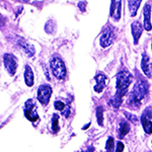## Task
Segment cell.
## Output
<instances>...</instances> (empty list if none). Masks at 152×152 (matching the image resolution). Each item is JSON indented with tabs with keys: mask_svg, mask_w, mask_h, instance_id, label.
I'll list each match as a JSON object with an SVG mask.
<instances>
[{
	"mask_svg": "<svg viewBox=\"0 0 152 152\" xmlns=\"http://www.w3.org/2000/svg\"><path fill=\"white\" fill-rule=\"evenodd\" d=\"M132 79H133V76H132V74L128 70L124 69L118 73L116 83L117 94L110 100V104L114 107H119L121 105L123 96L127 94V89H128L129 85L131 84Z\"/></svg>",
	"mask_w": 152,
	"mask_h": 152,
	"instance_id": "1",
	"label": "cell"
},
{
	"mask_svg": "<svg viewBox=\"0 0 152 152\" xmlns=\"http://www.w3.org/2000/svg\"><path fill=\"white\" fill-rule=\"evenodd\" d=\"M149 84L147 81H139L134 85V88L130 94L129 104L138 107L141 104V100L145 97V95L148 92Z\"/></svg>",
	"mask_w": 152,
	"mask_h": 152,
	"instance_id": "2",
	"label": "cell"
},
{
	"mask_svg": "<svg viewBox=\"0 0 152 152\" xmlns=\"http://www.w3.org/2000/svg\"><path fill=\"white\" fill-rule=\"evenodd\" d=\"M50 66H51V70H52L54 76H55L57 79L62 80L65 78L66 76V67L65 64L61 58L59 57H53L50 61Z\"/></svg>",
	"mask_w": 152,
	"mask_h": 152,
	"instance_id": "3",
	"label": "cell"
},
{
	"mask_svg": "<svg viewBox=\"0 0 152 152\" xmlns=\"http://www.w3.org/2000/svg\"><path fill=\"white\" fill-rule=\"evenodd\" d=\"M52 87L48 84H43L38 89V100L43 105H47L52 96Z\"/></svg>",
	"mask_w": 152,
	"mask_h": 152,
	"instance_id": "4",
	"label": "cell"
},
{
	"mask_svg": "<svg viewBox=\"0 0 152 152\" xmlns=\"http://www.w3.org/2000/svg\"><path fill=\"white\" fill-rule=\"evenodd\" d=\"M115 38V31L114 28L112 26H107V28H104V31H102V36L99 38V44L102 48H107L109 46H111L113 44Z\"/></svg>",
	"mask_w": 152,
	"mask_h": 152,
	"instance_id": "5",
	"label": "cell"
},
{
	"mask_svg": "<svg viewBox=\"0 0 152 152\" xmlns=\"http://www.w3.org/2000/svg\"><path fill=\"white\" fill-rule=\"evenodd\" d=\"M3 64L5 66V69L7 72L9 73L11 76L15 74L16 69H18V62H16V59L13 55L11 54H4L3 55Z\"/></svg>",
	"mask_w": 152,
	"mask_h": 152,
	"instance_id": "6",
	"label": "cell"
},
{
	"mask_svg": "<svg viewBox=\"0 0 152 152\" xmlns=\"http://www.w3.org/2000/svg\"><path fill=\"white\" fill-rule=\"evenodd\" d=\"M37 107L34 102L33 99H28V102H26V107H24V116H26V119L31 122H36L38 121L39 119V115L36 111Z\"/></svg>",
	"mask_w": 152,
	"mask_h": 152,
	"instance_id": "7",
	"label": "cell"
},
{
	"mask_svg": "<svg viewBox=\"0 0 152 152\" xmlns=\"http://www.w3.org/2000/svg\"><path fill=\"white\" fill-rule=\"evenodd\" d=\"M141 122L143 125V129L147 134L152 133V122H151V111L150 109H146L141 116Z\"/></svg>",
	"mask_w": 152,
	"mask_h": 152,
	"instance_id": "8",
	"label": "cell"
},
{
	"mask_svg": "<svg viewBox=\"0 0 152 152\" xmlns=\"http://www.w3.org/2000/svg\"><path fill=\"white\" fill-rule=\"evenodd\" d=\"M16 44L23 49L24 52L28 54L29 57L34 56V54L36 52L35 47H34L31 44H29L26 40H24L23 38H20V37H16Z\"/></svg>",
	"mask_w": 152,
	"mask_h": 152,
	"instance_id": "9",
	"label": "cell"
},
{
	"mask_svg": "<svg viewBox=\"0 0 152 152\" xmlns=\"http://www.w3.org/2000/svg\"><path fill=\"white\" fill-rule=\"evenodd\" d=\"M143 15H144V28L147 31H150L152 29L151 24V6L149 3H146L143 7Z\"/></svg>",
	"mask_w": 152,
	"mask_h": 152,
	"instance_id": "10",
	"label": "cell"
},
{
	"mask_svg": "<svg viewBox=\"0 0 152 152\" xmlns=\"http://www.w3.org/2000/svg\"><path fill=\"white\" fill-rule=\"evenodd\" d=\"M141 67L143 70L144 74L147 77H151L152 76V64L149 57L147 56L146 53L142 54V61H141Z\"/></svg>",
	"mask_w": 152,
	"mask_h": 152,
	"instance_id": "11",
	"label": "cell"
},
{
	"mask_svg": "<svg viewBox=\"0 0 152 152\" xmlns=\"http://www.w3.org/2000/svg\"><path fill=\"white\" fill-rule=\"evenodd\" d=\"M132 28V35H133V39H134V44L137 45L139 42V39L142 35V31H143V28H142V24L139 23V21H134L131 26Z\"/></svg>",
	"mask_w": 152,
	"mask_h": 152,
	"instance_id": "12",
	"label": "cell"
},
{
	"mask_svg": "<svg viewBox=\"0 0 152 152\" xmlns=\"http://www.w3.org/2000/svg\"><path fill=\"white\" fill-rule=\"evenodd\" d=\"M121 1H113L111 3L110 14L115 20H119L121 18Z\"/></svg>",
	"mask_w": 152,
	"mask_h": 152,
	"instance_id": "13",
	"label": "cell"
},
{
	"mask_svg": "<svg viewBox=\"0 0 152 152\" xmlns=\"http://www.w3.org/2000/svg\"><path fill=\"white\" fill-rule=\"evenodd\" d=\"M95 81H96V84L94 86V90L96 92H102V89L105 86V81H107V76H105L104 73H99V74L95 75L94 77Z\"/></svg>",
	"mask_w": 152,
	"mask_h": 152,
	"instance_id": "14",
	"label": "cell"
},
{
	"mask_svg": "<svg viewBox=\"0 0 152 152\" xmlns=\"http://www.w3.org/2000/svg\"><path fill=\"white\" fill-rule=\"evenodd\" d=\"M54 105H55V109L62 113V115L64 117H66V118L69 117V115H70V107H68V105H66L63 102H61V100H57V102H55Z\"/></svg>",
	"mask_w": 152,
	"mask_h": 152,
	"instance_id": "15",
	"label": "cell"
},
{
	"mask_svg": "<svg viewBox=\"0 0 152 152\" xmlns=\"http://www.w3.org/2000/svg\"><path fill=\"white\" fill-rule=\"evenodd\" d=\"M24 80H26V84L28 86L31 87L34 85V73L28 65L26 66V70H24Z\"/></svg>",
	"mask_w": 152,
	"mask_h": 152,
	"instance_id": "16",
	"label": "cell"
},
{
	"mask_svg": "<svg viewBox=\"0 0 152 152\" xmlns=\"http://www.w3.org/2000/svg\"><path fill=\"white\" fill-rule=\"evenodd\" d=\"M130 131V125L125 121H122L120 123L119 126V136L120 138H123V137L126 136L127 134L129 133Z\"/></svg>",
	"mask_w": 152,
	"mask_h": 152,
	"instance_id": "17",
	"label": "cell"
},
{
	"mask_svg": "<svg viewBox=\"0 0 152 152\" xmlns=\"http://www.w3.org/2000/svg\"><path fill=\"white\" fill-rule=\"evenodd\" d=\"M141 5V1L140 0H137V1H129L128 2V6L130 9V13H131V16H135L137 13V10H138L139 6Z\"/></svg>",
	"mask_w": 152,
	"mask_h": 152,
	"instance_id": "18",
	"label": "cell"
},
{
	"mask_svg": "<svg viewBox=\"0 0 152 152\" xmlns=\"http://www.w3.org/2000/svg\"><path fill=\"white\" fill-rule=\"evenodd\" d=\"M59 115L57 114H54L53 118H52V130L54 133H57L59 131Z\"/></svg>",
	"mask_w": 152,
	"mask_h": 152,
	"instance_id": "19",
	"label": "cell"
},
{
	"mask_svg": "<svg viewBox=\"0 0 152 152\" xmlns=\"http://www.w3.org/2000/svg\"><path fill=\"white\" fill-rule=\"evenodd\" d=\"M115 148V141L113 137H109L105 143V151L107 152H113Z\"/></svg>",
	"mask_w": 152,
	"mask_h": 152,
	"instance_id": "20",
	"label": "cell"
},
{
	"mask_svg": "<svg viewBox=\"0 0 152 152\" xmlns=\"http://www.w3.org/2000/svg\"><path fill=\"white\" fill-rule=\"evenodd\" d=\"M104 109L102 107H97L96 109V118H97V123H99V126H102V123H104Z\"/></svg>",
	"mask_w": 152,
	"mask_h": 152,
	"instance_id": "21",
	"label": "cell"
},
{
	"mask_svg": "<svg viewBox=\"0 0 152 152\" xmlns=\"http://www.w3.org/2000/svg\"><path fill=\"white\" fill-rule=\"evenodd\" d=\"M124 148H125V145L122 143L121 141H119L117 143V149H116V152H123L124 151Z\"/></svg>",
	"mask_w": 152,
	"mask_h": 152,
	"instance_id": "22",
	"label": "cell"
},
{
	"mask_svg": "<svg viewBox=\"0 0 152 152\" xmlns=\"http://www.w3.org/2000/svg\"><path fill=\"white\" fill-rule=\"evenodd\" d=\"M125 116H126L128 119L130 120V121H132V122H135V123H137V118L133 116V115H131V114H129V113H125Z\"/></svg>",
	"mask_w": 152,
	"mask_h": 152,
	"instance_id": "23",
	"label": "cell"
},
{
	"mask_svg": "<svg viewBox=\"0 0 152 152\" xmlns=\"http://www.w3.org/2000/svg\"><path fill=\"white\" fill-rule=\"evenodd\" d=\"M85 5H86V3H85V2H79V3H78V6L80 7V9H81L82 11H84V9H85Z\"/></svg>",
	"mask_w": 152,
	"mask_h": 152,
	"instance_id": "24",
	"label": "cell"
},
{
	"mask_svg": "<svg viewBox=\"0 0 152 152\" xmlns=\"http://www.w3.org/2000/svg\"><path fill=\"white\" fill-rule=\"evenodd\" d=\"M151 49H152V43H151Z\"/></svg>",
	"mask_w": 152,
	"mask_h": 152,
	"instance_id": "25",
	"label": "cell"
}]
</instances>
